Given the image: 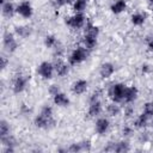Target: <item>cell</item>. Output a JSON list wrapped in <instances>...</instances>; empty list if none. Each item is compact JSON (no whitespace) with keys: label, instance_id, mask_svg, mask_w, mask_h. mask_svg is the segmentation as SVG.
Returning a JSON list of instances; mask_svg holds the SVG:
<instances>
[{"label":"cell","instance_id":"cell-1","mask_svg":"<svg viewBox=\"0 0 153 153\" xmlns=\"http://www.w3.org/2000/svg\"><path fill=\"white\" fill-rule=\"evenodd\" d=\"M126 90H127V85H124L123 82H114L108 87V97L111 102L120 104L124 102Z\"/></svg>","mask_w":153,"mask_h":153},{"label":"cell","instance_id":"cell-2","mask_svg":"<svg viewBox=\"0 0 153 153\" xmlns=\"http://www.w3.org/2000/svg\"><path fill=\"white\" fill-rule=\"evenodd\" d=\"M88 56V50L84 45L75 47L68 55V63L69 66H78L82 63Z\"/></svg>","mask_w":153,"mask_h":153},{"label":"cell","instance_id":"cell-3","mask_svg":"<svg viewBox=\"0 0 153 153\" xmlns=\"http://www.w3.org/2000/svg\"><path fill=\"white\" fill-rule=\"evenodd\" d=\"M87 23V18L84 13H74L69 17H66L65 19V24L73 29V30H80L82 29Z\"/></svg>","mask_w":153,"mask_h":153},{"label":"cell","instance_id":"cell-4","mask_svg":"<svg viewBox=\"0 0 153 153\" xmlns=\"http://www.w3.org/2000/svg\"><path fill=\"white\" fill-rule=\"evenodd\" d=\"M27 82H29V76L26 74L19 73L14 76L13 81H12V91L16 94H19L22 92H24L27 87Z\"/></svg>","mask_w":153,"mask_h":153},{"label":"cell","instance_id":"cell-5","mask_svg":"<svg viewBox=\"0 0 153 153\" xmlns=\"http://www.w3.org/2000/svg\"><path fill=\"white\" fill-rule=\"evenodd\" d=\"M37 73L44 80L51 79L53 75H54V73H55L54 62H50V61H43V62H41L37 66Z\"/></svg>","mask_w":153,"mask_h":153},{"label":"cell","instance_id":"cell-6","mask_svg":"<svg viewBox=\"0 0 153 153\" xmlns=\"http://www.w3.org/2000/svg\"><path fill=\"white\" fill-rule=\"evenodd\" d=\"M14 35H16V33H12V32H10V31H6V32L4 33V36H2V44H4V48H5V50L8 51V53H14V51L18 49V47H19V44H18V42H17Z\"/></svg>","mask_w":153,"mask_h":153},{"label":"cell","instance_id":"cell-7","mask_svg":"<svg viewBox=\"0 0 153 153\" xmlns=\"http://www.w3.org/2000/svg\"><path fill=\"white\" fill-rule=\"evenodd\" d=\"M33 123L39 129H49V128L55 127L56 121L54 120V117H47V116H43L42 114H38L35 117Z\"/></svg>","mask_w":153,"mask_h":153},{"label":"cell","instance_id":"cell-8","mask_svg":"<svg viewBox=\"0 0 153 153\" xmlns=\"http://www.w3.org/2000/svg\"><path fill=\"white\" fill-rule=\"evenodd\" d=\"M17 13H18L22 18H24V19L31 18L32 14H33V8H32L31 2L27 1V0H24V1L19 2V4L17 5Z\"/></svg>","mask_w":153,"mask_h":153},{"label":"cell","instance_id":"cell-9","mask_svg":"<svg viewBox=\"0 0 153 153\" xmlns=\"http://www.w3.org/2000/svg\"><path fill=\"white\" fill-rule=\"evenodd\" d=\"M54 68H55V74L60 78L67 76L69 74V63L65 62L62 59H56L55 60Z\"/></svg>","mask_w":153,"mask_h":153},{"label":"cell","instance_id":"cell-10","mask_svg":"<svg viewBox=\"0 0 153 153\" xmlns=\"http://www.w3.org/2000/svg\"><path fill=\"white\" fill-rule=\"evenodd\" d=\"M87 87H88V81L87 80H85V79H78V80H75L72 84L71 90H72L73 94L80 96V94H84L87 91Z\"/></svg>","mask_w":153,"mask_h":153},{"label":"cell","instance_id":"cell-11","mask_svg":"<svg viewBox=\"0 0 153 153\" xmlns=\"http://www.w3.org/2000/svg\"><path fill=\"white\" fill-rule=\"evenodd\" d=\"M110 128V121L106 117H99L97 118L94 123V131L99 135H105Z\"/></svg>","mask_w":153,"mask_h":153},{"label":"cell","instance_id":"cell-12","mask_svg":"<svg viewBox=\"0 0 153 153\" xmlns=\"http://www.w3.org/2000/svg\"><path fill=\"white\" fill-rule=\"evenodd\" d=\"M115 73V65L111 62H104L99 67V75L102 79H110Z\"/></svg>","mask_w":153,"mask_h":153},{"label":"cell","instance_id":"cell-13","mask_svg":"<svg viewBox=\"0 0 153 153\" xmlns=\"http://www.w3.org/2000/svg\"><path fill=\"white\" fill-rule=\"evenodd\" d=\"M103 111V104L102 100H93L90 102L88 104V109H87V115L88 117L93 118V117H98Z\"/></svg>","mask_w":153,"mask_h":153},{"label":"cell","instance_id":"cell-14","mask_svg":"<svg viewBox=\"0 0 153 153\" xmlns=\"http://www.w3.org/2000/svg\"><path fill=\"white\" fill-rule=\"evenodd\" d=\"M139 96V90L136 86L131 85V86H127L126 90V96H124V103L126 104H131L137 99Z\"/></svg>","mask_w":153,"mask_h":153},{"label":"cell","instance_id":"cell-15","mask_svg":"<svg viewBox=\"0 0 153 153\" xmlns=\"http://www.w3.org/2000/svg\"><path fill=\"white\" fill-rule=\"evenodd\" d=\"M53 102H54V104H55V105L61 106V108L68 106V105H69V103H71V100H69L68 96H67L66 93H63L62 91H60L59 93H56V94H54V96H53Z\"/></svg>","mask_w":153,"mask_h":153},{"label":"cell","instance_id":"cell-16","mask_svg":"<svg viewBox=\"0 0 153 153\" xmlns=\"http://www.w3.org/2000/svg\"><path fill=\"white\" fill-rule=\"evenodd\" d=\"M1 12L5 18L10 19L17 13V6H14L11 1H6L5 4L1 5Z\"/></svg>","mask_w":153,"mask_h":153},{"label":"cell","instance_id":"cell-17","mask_svg":"<svg viewBox=\"0 0 153 153\" xmlns=\"http://www.w3.org/2000/svg\"><path fill=\"white\" fill-rule=\"evenodd\" d=\"M97 38L98 37H94V36H90V35H84L81 37V45H84L88 51L90 50H93L96 47H97Z\"/></svg>","mask_w":153,"mask_h":153},{"label":"cell","instance_id":"cell-18","mask_svg":"<svg viewBox=\"0 0 153 153\" xmlns=\"http://www.w3.org/2000/svg\"><path fill=\"white\" fill-rule=\"evenodd\" d=\"M128 7V4H127V0H116L111 4L110 6V10L114 14H120L122 12H124Z\"/></svg>","mask_w":153,"mask_h":153},{"label":"cell","instance_id":"cell-19","mask_svg":"<svg viewBox=\"0 0 153 153\" xmlns=\"http://www.w3.org/2000/svg\"><path fill=\"white\" fill-rule=\"evenodd\" d=\"M147 19V14L143 12H135L130 16V22L134 26H141L146 23Z\"/></svg>","mask_w":153,"mask_h":153},{"label":"cell","instance_id":"cell-20","mask_svg":"<svg viewBox=\"0 0 153 153\" xmlns=\"http://www.w3.org/2000/svg\"><path fill=\"white\" fill-rule=\"evenodd\" d=\"M14 33H16V36H18L20 38H27L29 36H31L32 29L26 25H17L14 27Z\"/></svg>","mask_w":153,"mask_h":153},{"label":"cell","instance_id":"cell-21","mask_svg":"<svg viewBox=\"0 0 153 153\" xmlns=\"http://www.w3.org/2000/svg\"><path fill=\"white\" fill-rule=\"evenodd\" d=\"M149 120H151V117H148L146 114H143V112H141L135 120H134V123H133V127H135V128H139V129H142V128H146L147 127V124H148V122H149Z\"/></svg>","mask_w":153,"mask_h":153},{"label":"cell","instance_id":"cell-22","mask_svg":"<svg viewBox=\"0 0 153 153\" xmlns=\"http://www.w3.org/2000/svg\"><path fill=\"white\" fill-rule=\"evenodd\" d=\"M84 35H90V36L98 37V35H99V27L93 22L87 20L86 25L84 26Z\"/></svg>","mask_w":153,"mask_h":153},{"label":"cell","instance_id":"cell-23","mask_svg":"<svg viewBox=\"0 0 153 153\" xmlns=\"http://www.w3.org/2000/svg\"><path fill=\"white\" fill-rule=\"evenodd\" d=\"M106 112L109 116L111 117H117L118 115H121L122 112V109L121 106L118 105V103H115V102H111L106 105Z\"/></svg>","mask_w":153,"mask_h":153},{"label":"cell","instance_id":"cell-24","mask_svg":"<svg viewBox=\"0 0 153 153\" xmlns=\"http://www.w3.org/2000/svg\"><path fill=\"white\" fill-rule=\"evenodd\" d=\"M87 7V0H73L72 8L75 13H84Z\"/></svg>","mask_w":153,"mask_h":153},{"label":"cell","instance_id":"cell-25","mask_svg":"<svg viewBox=\"0 0 153 153\" xmlns=\"http://www.w3.org/2000/svg\"><path fill=\"white\" fill-rule=\"evenodd\" d=\"M128 151H130V145H129L128 141L121 140V141L115 142V149H114V152L124 153V152H128Z\"/></svg>","mask_w":153,"mask_h":153},{"label":"cell","instance_id":"cell-26","mask_svg":"<svg viewBox=\"0 0 153 153\" xmlns=\"http://www.w3.org/2000/svg\"><path fill=\"white\" fill-rule=\"evenodd\" d=\"M0 141H1V145H2L4 147H13V148H14V147L17 146V140H16V137L12 136L11 134L0 137Z\"/></svg>","mask_w":153,"mask_h":153},{"label":"cell","instance_id":"cell-27","mask_svg":"<svg viewBox=\"0 0 153 153\" xmlns=\"http://www.w3.org/2000/svg\"><path fill=\"white\" fill-rule=\"evenodd\" d=\"M43 43H44L45 48H49V49H54V48H55V47L59 44V41H57L56 36H54V35H47V36L44 37V41H43Z\"/></svg>","mask_w":153,"mask_h":153},{"label":"cell","instance_id":"cell-28","mask_svg":"<svg viewBox=\"0 0 153 153\" xmlns=\"http://www.w3.org/2000/svg\"><path fill=\"white\" fill-rule=\"evenodd\" d=\"M10 134V124L6 120H1L0 121V137L6 136Z\"/></svg>","mask_w":153,"mask_h":153},{"label":"cell","instance_id":"cell-29","mask_svg":"<svg viewBox=\"0 0 153 153\" xmlns=\"http://www.w3.org/2000/svg\"><path fill=\"white\" fill-rule=\"evenodd\" d=\"M103 94H104V91H103L102 88H96V90L91 93L88 100H90V102H93V100H100Z\"/></svg>","mask_w":153,"mask_h":153},{"label":"cell","instance_id":"cell-30","mask_svg":"<svg viewBox=\"0 0 153 153\" xmlns=\"http://www.w3.org/2000/svg\"><path fill=\"white\" fill-rule=\"evenodd\" d=\"M71 2H72V0H53L51 1V4H53V6H54L55 10L62 8V7L67 6V5H69Z\"/></svg>","mask_w":153,"mask_h":153},{"label":"cell","instance_id":"cell-31","mask_svg":"<svg viewBox=\"0 0 153 153\" xmlns=\"http://www.w3.org/2000/svg\"><path fill=\"white\" fill-rule=\"evenodd\" d=\"M134 112H135V110H134V106H133V105L127 104V105L124 106L123 115H124L126 118H131V117H134Z\"/></svg>","mask_w":153,"mask_h":153},{"label":"cell","instance_id":"cell-32","mask_svg":"<svg viewBox=\"0 0 153 153\" xmlns=\"http://www.w3.org/2000/svg\"><path fill=\"white\" fill-rule=\"evenodd\" d=\"M133 133H134V128H133V126H129V124H124V126L122 127V130H121V134H122V136H124V137H128V136H130Z\"/></svg>","mask_w":153,"mask_h":153},{"label":"cell","instance_id":"cell-33","mask_svg":"<svg viewBox=\"0 0 153 153\" xmlns=\"http://www.w3.org/2000/svg\"><path fill=\"white\" fill-rule=\"evenodd\" d=\"M39 114H42L43 116H47V117H53L54 110H53V108H51L50 105H44V106L41 109Z\"/></svg>","mask_w":153,"mask_h":153},{"label":"cell","instance_id":"cell-34","mask_svg":"<svg viewBox=\"0 0 153 153\" xmlns=\"http://www.w3.org/2000/svg\"><path fill=\"white\" fill-rule=\"evenodd\" d=\"M60 91H61V90H60V86H59V85H55V84L49 85V87H48V92H49L50 96H54V94L59 93Z\"/></svg>","mask_w":153,"mask_h":153},{"label":"cell","instance_id":"cell-35","mask_svg":"<svg viewBox=\"0 0 153 153\" xmlns=\"http://www.w3.org/2000/svg\"><path fill=\"white\" fill-rule=\"evenodd\" d=\"M19 111H20V114H23V115H29L30 111H31V109H30L29 105H26V104H22Z\"/></svg>","mask_w":153,"mask_h":153},{"label":"cell","instance_id":"cell-36","mask_svg":"<svg viewBox=\"0 0 153 153\" xmlns=\"http://www.w3.org/2000/svg\"><path fill=\"white\" fill-rule=\"evenodd\" d=\"M139 140H140V142H141V143H146V142L149 140V134H148L147 131L141 133V134H140V136H139Z\"/></svg>","mask_w":153,"mask_h":153},{"label":"cell","instance_id":"cell-37","mask_svg":"<svg viewBox=\"0 0 153 153\" xmlns=\"http://www.w3.org/2000/svg\"><path fill=\"white\" fill-rule=\"evenodd\" d=\"M0 60H1V65H0L1 71H5L10 62H8V60H7V57H6V56H1V57H0Z\"/></svg>","mask_w":153,"mask_h":153},{"label":"cell","instance_id":"cell-38","mask_svg":"<svg viewBox=\"0 0 153 153\" xmlns=\"http://www.w3.org/2000/svg\"><path fill=\"white\" fill-rule=\"evenodd\" d=\"M141 72H142L143 74H148V73L151 72V67H149V65L143 63V65L141 66Z\"/></svg>","mask_w":153,"mask_h":153},{"label":"cell","instance_id":"cell-39","mask_svg":"<svg viewBox=\"0 0 153 153\" xmlns=\"http://www.w3.org/2000/svg\"><path fill=\"white\" fill-rule=\"evenodd\" d=\"M146 42H147V47H148V49L153 51V36H149V37L147 38Z\"/></svg>","mask_w":153,"mask_h":153},{"label":"cell","instance_id":"cell-40","mask_svg":"<svg viewBox=\"0 0 153 153\" xmlns=\"http://www.w3.org/2000/svg\"><path fill=\"white\" fill-rule=\"evenodd\" d=\"M147 7L151 12H153V0H147Z\"/></svg>","mask_w":153,"mask_h":153},{"label":"cell","instance_id":"cell-41","mask_svg":"<svg viewBox=\"0 0 153 153\" xmlns=\"http://www.w3.org/2000/svg\"><path fill=\"white\" fill-rule=\"evenodd\" d=\"M6 1H7V0H0V2H1V5H2V4H5Z\"/></svg>","mask_w":153,"mask_h":153},{"label":"cell","instance_id":"cell-42","mask_svg":"<svg viewBox=\"0 0 153 153\" xmlns=\"http://www.w3.org/2000/svg\"><path fill=\"white\" fill-rule=\"evenodd\" d=\"M151 127H152V129H153V118H152V121H151Z\"/></svg>","mask_w":153,"mask_h":153}]
</instances>
